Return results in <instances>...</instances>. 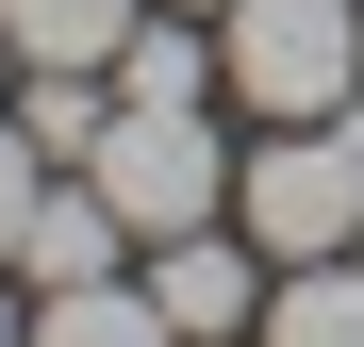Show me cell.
<instances>
[{
	"label": "cell",
	"instance_id": "6da1fadb",
	"mask_svg": "<svg viewBox=\"0 0 364 347\" xmlns=\"http://www.w3.org/2000/svg\"><path fill=\"white\" fill-rule=\"evenodd\" d=\"M232 231H249L265 265H331L348 231H364V99L282 116L265 149H232Z\"/></svg>",
	"mask_w": 364,
	"mask_h": 347
},
{
	"label": "cell",
	"instance_id": "7a4b0ae2",
	"mask_svg": "<svg viewBox=\"0 0 364 347\" xmlns=\"http://www.w3.org/2000/svg\"><path fill=\"white\" fill-rule=\"evenodd\" d=\"M83 182L116 199V231H133V248H166V231H199V215L232 199L215 99H116V116H100V149H83Z\"/></svg>",
	"mask_w": 364,
	"mask_h": 347
},
{
	"label": "cell",
	"instance_id": "3957f363",
	"mask_svg": "<svg viewBox=\"0 0 364 347\" xmlns=\"http://www.w3.org/2000/svg\"><path fill=\"white\" fill-rule=\"evenodd\" d=\"M215 83L265 116H331V99H364V0H232L215 17Z\"/></svg>",
	"mask_w": 364,
	"mask_h": 347
},
{
	"label": "cell",
	"instance_id": "277c9868",
	"mask_svg": "<svg viewBox=\"0 0 364 347\" xmlns=\"http://www.w3.org/2000/svg\"><path fill=\"white\" fill-rule=\"evenodd\" d=\"M265 281H282V265L249 248V231H215V215L149 248V298H166V331H182V347H232V331H265Z\"/></svg>",
	"mask_w": 364,
	"mask_h": 347
},
{
	"label": "cell",
	"instance_id": "5b68a950",
	"mask_svg": "<svg viewBox=\"0 0 364 347\" xmlns=\"http://www.w3.org/2000/svg\"><path fill=\"white\" fill-rule=\"evenodd\" d=\"M116 248H133V231H116V199L50 165V199H33V231H17V281H33V298H50V281H116Z\"/></svg>",
	"mask_w": 364,
	"mask_h": 347
},
{
	"label": "cell",
	"instance_id": "8992f818",
	"mask_svg": "<svg viewBox=\"0 0 364 347\" xmlns=\"http://www.w3.org/2000/svg\"><path fill=\"white\" fill-rule=\"evenodd\" d=\"M33 347H182V331L149 298V265H116V281H50V298H33Z\"/></svg>",
	"mask_w": 364,
	"mask_h": 347
},
{
	"label": "cell",
	"instance_id": "52a82bcc",
	"mask_svg": "<svg viewBox=\"0 0 364 347\" xmlns=\"http://www.w3.org/2000/svg\"><path fill=\"white\" fill-rule=\"evenodd\" d=\"M249 347H364V265H348V248H331V265H282Z\"/></svg>",
	"mask_w": 364,
	"mask_h": 347
},
{
	"label": "cell",
	"instance_id": "ba28073f",
	"mask_svg": "<svg viewBox=\"0 0 364 347\" xmlns=\"http://www.w3.org/2000/svg\"><path fill=\"white\" fill-rule=\"evenodd\" d=\"M149 0H0V33H17V67H116L133 50Z\"/></svg>",
	"mask_w": 364,
	"mask_h": 347
},
{
	"label": "cell",
	"instance_id": "9c48e42d",
	"mask_svg": "<svg viewBox=\"0 0 364 347\" xmlns=\"http://www.w3.org/2000/svg\"><path fill=\"white\" fill-rule=\"evenodd\" d=\"M33 199H50V149L17 133V99H0V265H17V231H33Z\"/></svg>",
	"mask_w": 364,
	"mask_h": 347
},
{
	"label": "cell",
	"instance_id": "30bf717a",
	"mask_svg": "<svg viewBox=\"0 0 364 347\" xmlns=\"http://www.w3.org/2000/svg\"><path fill=\"white\" fill-rule=\"evenodd\" d=\"M0 347H33V314H17V298H0Z\"/></svg>",
	"mask_w": 364,
	"mask_h": 347
},
{
	"label": "cell",
	"instance_id": "8fae6325",
	"mask_svg": "<svg viewBox=\"0 0 364 347\" xmlns=\"http://www.w3.org/2000/svg\"><path fill=\"white\" fill-rule=\"evenodd\" d=\"M0 99H17V33H0Z\"/></svg>",
	"mask_w": 364,
	"mask_h": 347
},
{
	"label": "cell",
	"instance_id": "7c38bea8",
	"mask_svg": "<svg viewBox=\"0 0 364 347\" xmlns=\"http://www.w3.org/2000/svg\"><path fill=\"white\" fill-rule=\"evenodd\" d=\"M182 17H232V0H182Z\"/></svg>",
	"mask_w": 364,
	"mask_h": 347
},
{
	"label": "cell",
	"instance_id": "4fadbf2b",
	"mask_svg": "<svg viewBox=\"0 0 364 347\" xmlns=\"http://www.w3.org/2000/svg\"><path fill=\"white\" fill-rule=\"evenodd\" d=\"M348 265H364V231H348Z\"/></svg>",
	"mask_w": 364,
	"mask_h": 347
}]
</instances>
